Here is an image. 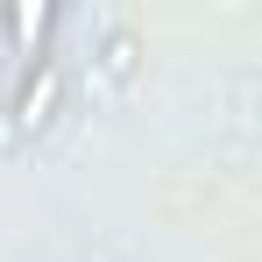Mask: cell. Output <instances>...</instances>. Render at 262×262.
I'll return each instance as SVG.
<instances>
[{
    "label": "cell",
    "mask_w": 262,
    "mask_h": 262,
    "mask_svg": "<svg viewBox=\"0 0 262 262\" xmlns=\"http://www.w3.org/2000/svg\"><path fill=\"white\" fill-rule=\"evenodd\" d=\"M50 29V7H14V36H21V50H36Z\"/></svg>",
    "instance_id": "obj_1"
},
{
    "label": "cell",
    "mask_w": 262,
    "mask_h": 262,
    "mask_svg": "<svg viewBox=\"0 0 262 262\" xmlns=\"http://www.w3.org/2000/svg\"><path fill=\"white\" fill-rule=\"evenodd\" d=\"M50 92H57V78H36V85H29V99H21V121H29V128H36V121H43V106H50Z\"/></svg>",
    "instance_id": "obj_2"
}]
</instances>
